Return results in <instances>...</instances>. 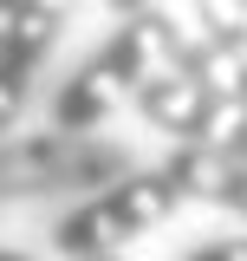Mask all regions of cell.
<instances>
[{
    "label": "cell",
    "mask_w": 247,
    "mask_h": 261,
    "mask_svg": "<svg viewBox=\"0 0 247 261\" xmlns=\"http://www.w3.org/2000/svg\"><path fill=\"white\" fill-rule=\"evenodd\" d=\"M91 261H130V255H123V248H117V255H91Z\"/></svg>",
    "instance_id": "4fadbf2b"
},
{
    "label": "cell",
    "mask_w": 247,
    "mask_h": 261,
    "mask_svg": "<svg viewBox=\"0 0 247 261\" xmlns=\"http://www.w3.org/2000/svg\"><path fill=\"white\" fill-rule=\"evenodd\" d=\"M137 170V150L98 130H33L0 137V202L46 190H104Z\"/></svg>",
    "instance_id": "7a4b0ae2"
},
{
    "label": "cell",
    "mask_w": 247,
    "mask_h": 261,
    "mask_svg": "<svg viewBox=\"0 0 247 261\" xmlns=\"http://www.w3.org/2000/svg\"><path fill=\"white\" fill-rule=\"evenodd\" d=\"M72 7H78V0H26V7L13 13V27L0 33V137H13L20 105H26V92H33V72L59 46Z\"/></svg>",
    "instance_id": "277c9868"
},
{
    "label": "cell",
    "mask_w": 247,
    "mask_h": 261,
    "mask_svg": "<svg viewBox=\"0 0 247 261\" xmlns=\"http://www.w3.org/2000/svg\"><path fill=\"white\" fill-rule=\"evenodd\" d=\"M150 7H163V0H111V13H150Z\"/></svg>",
    "instance_id": "9c48e42d"
},
{
    "label": "cell",
    "mask_w": 247,
    "mask_h": 261,
    "mask_svg": "<svg viewBox=\"0 0 247 261\" xmlns=\"http://www.w3.org/2000/svg\"><path fill=\"white\" fill-rule=\"evenodd\" d=\"M189 7H221V13H241L247 20V0H189Z\"/></svg>",
    "instance_id": "30bf717a"
},
{
    "label": "cell",
    "mask_w": 247,
    "mask_h": 261,
    "mask_svg": "<svg viewBox=\"0 0 247 261\" xmlns=\"http://www.w3.org/2000/svg\"><path fill=\"white\" fill-rule=\"evenodd\" d=\"M182 261H247V235H221V242H202V248H189Z\"/></svg>",
    "instance_id": "ba28073f"
},
{
    "label": "cell",
    "mask_w": 247,
    "mask_h": 261,
    "mask_svg": "<svg viewBox=\"0 0 247 261\" xmlns=\"http://www.w3.org/2000/svg\"><path fill=\"white\" fill-rule=\"evenodd\" d=\"M202 144H215V150H228V157H241V163H247V111H241V105H228V98H215Z\"/></svg>",
    "instance_id": "52a82bcc"
},
{
    "label": "cell",
    "mask_w": 247,
    "mask_h": 261,
    "mask_svg": "<svg viewBox=\"0 0 247 261\" xmlns=\"http://www.w3.org/2000/svg\"><path fill=\"white\" fill-rule=\"evenodd\" d=\"M189 196L176 190V176L156 163V170H130L117 183H104L91 202H78L59 228H52V242H59L65 261H91V255H117L130 242H143L150 228H163L169 216H182Z\"/></svg>",
    "instance_id": "3957f363"
},
{
    "label": "cell",
    "mask_w": 247,
    "mask_h": 261,
    "mask_svg": "<svg viewBox=\"0 0 247 261\" xmlns=\"http://www.w3.org/2000/svg\"><path fill=\"white\" fill-rule=\"evenodd\" d=\"M0 261H33V255H26V248H0Z\"/></svg>",
    "instance_id": "7c38bea8"
},
{
    "label": "cell",
    "mask_w": 247,
    "mask_h": 261,
    "mask_svg": "<svg viewBox=\"0 0 247 261\" xmlns=\"http://www.w3.org/2000/svg\"><path fill=\"white\" fill-rule=\"evenodd\" d=\"M163 170L176 176V190L189 202H215V209H228V216L247 222V163L241 157H228L215 144H176Z\"/></svg>",
    "instance_id": "8992f818"
},
{
    "label": "cell",
    "mask_w": 247,
    "mask_h": 261,
    "mask_svg": "<svg viewBox=\"0 0 247 261\" xmlns=\"http://www.w3.org/2000/svg\"><path fill=\"white\" fill-rule=\"evenodd\" d=\"M20 7H26V0H0V33L13 27V13H20Z\"/></svg>",
    "instance_id": "8fae6325"
},
{
    "label": "cell",
    "mask_w": 247,
    "mask_h": 261,
    "mask_svg": "<svg viewBox=\"0 0 247 261\" xmlns=\"http://www.w3.org/2000/svg\"><path fill=\"white\" fill-rule=\"evenodd\" d=\"M163 7H169V0H163ZM163 7L123 13V27L59 85V98H52V130H98L117 111V98H130L156 65H169L163 59Z\"/></svg>",
    "instance_id": "6da1fadb"
},
{
    "label": "cell",
    "mask_w": 247,
    "mask_h": 261,
    "mask_svg": "<svg viewBox=\"0 0 247 261\" xmlns=\"http://www.w3.org/2000/svg\"><path fill=\"white\" fill-rule=\"evenodd\" d=\"M163 59L176 65V72H189L195 85H208L215 98H228V105L247 111V59L228 53V46H215L195 20L169 13V7H163Z\"/></svg>",
    "instance_id": "5b68a950"
}]
</instances>
